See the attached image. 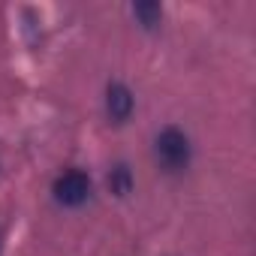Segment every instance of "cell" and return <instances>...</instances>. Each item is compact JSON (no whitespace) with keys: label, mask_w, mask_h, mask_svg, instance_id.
Masks as SVG:
<instances>
[{"label":"cell","mask_w":256,"mask_h":256,"mask_svg":"<svg viewBox=\"0 0 256 256\" xmlns=\"http://www.w3.org/2000/svg\"><path fill=\"white\" fill-rule=\"evenodd\" d=\"M157 160L172 172H178L190 163V142L178 126H166L157 136Z\"/></svg>","instance_id":"obj_1"},{"label":"cell","mask_w":256,"mask_h":256,"mask_svg":"<svg viewBox=\"0 0 256 256\" xmlns=\"http://www.w3.org/2000/svg\"><path fill=\"white\" fill-rule=\"evenodd\" d=\"M88 196H90V178L78 169H70L54 181V199L60 205H82Z\"/></svg>","instance_id":"obj_2"},{"label":"cell","mask_w":256,"mask_h":256,"mask_svg":"<svg viewBox=\"0 0 256 256\" xmlns=\"http://www.w3.org/2000/svg\"><path fill=\"white\" fill-rule=\"evenodd\" d=\"M106 108L112 114V120H126L133 112V94L126 90L124 84H112L108 96H106Z\"/></svg>","instance_id":"obj_3"},{"label":"cell","mask_w":256,"mask_h":256,"mask_svg":"<svg viewBox=\"0 0 256 256\" xmlns=\"http://www.w3.org/2000/svg\"><path fill=\"white\" fill-rule=\"evenodd\" d=\"M133 12L142 18V24H145V28H154V24H160V16H163L157 4H136V10H133Z\"/></svg>","instance_id":"obj_4"},{"label":"cell","mask_w":256,"mask_h":256,"mask_svg":"<svg viewBox=\"0 0 256 256\" xmlns=\"http://www.w3.org/2000/svg\"><path fill=\"white\" fill-rule=\"evenodd\" d=\"M108 184H112V190L114 193H126V190H130V169H126V166H118L114 172H112V178H108Z\"/></svg>","instance_id":"obj_5"}]
</instances>
